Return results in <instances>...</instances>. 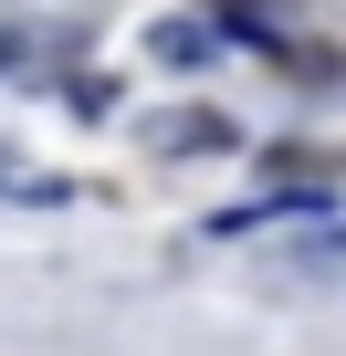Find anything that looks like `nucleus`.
<instances>
[{"label": "nucleus", "instance_id": "f257e3e1", "mask_svg": "<svg viewBox=\"0 0 346 356\" xmlns=\"http://www.w3.org/2000/svg\"><path fill=\"white\" fill-rule=\"evenodd\" d=\"M147 136H157V147H168V157H221V147H242V136H231V126H221V115H157V126H147Z\"/></svg>", "mask_w": 346, "mask_h": 356}, {"label": "nucleus", "instance_id": "f03ea898", "mask_svg": "<svg viewBox=\"0 0 346 356\" xmlns=\"http://www.w3.org/2000/svg\"><path fill=\"white\" fill-rule=\"evenodd\" d=\"M147 53H157L168 74H200L221 42H210V22H157V32H147Z\"/></svg>", "mask_w": 346, "mask_h": 356}, {"label": "nucleus", "instance_id": "7ed1b4c3", "mask_svg": "<svg viewBox=\"0 0 346 356\" xmlns=\"http://www.w3.org/2000/svg\"><path fill=\"white\" fill-rule=\"evenodd\" d=\"M294 262H304V273H336V262H346V231H336V241H304Z\"/></svg>", "mask_w": 346, "mask_h": 356}]
</instances>
